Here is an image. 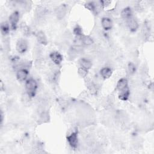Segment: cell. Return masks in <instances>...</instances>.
Returning <instances> with one entry per match:
<instances>
[{
	"label": "cell",
	"mask_w": 154,
	"mask_h": 154,
	"mask_svg": "<svg viewBox=\"0 0 154 154\" xmlns=\"http://www.w3.org/2000/svg\"><path fill=\"white\" fill-rule=\"evenodd\" d=\"M37 83L33 79H28L25 84V87L30 96H33L37 89Z\"/></svg>",
	"instance_id": "cell-1"
},
{
	"label": "cell",
	"mask_w": 154,
	"mask_h": 154,
	"mask_svg": "<svg viewBox=\"0 0 154 154\" xmlns=\"http://www.w3.org/2000/svg\"><path fill=\"white\" fill-rule=\"evenodd\" d=\"M27 49V43L24 39H20L18 40L17 45V50L20 53H24Z\"/></svg>",
	"instance_id": "cell-2"
},
{
	"label": "cell",
	"mask_w": 154,
	"mask_h": 154,
	"mask_svg": "<svg viewBox=\"0 0 154 154\" xmlns=\"http://www.w3.org/2000/svg\"><path fill=\"white\" fill-rule=\"evenodd\" d=\"M66 12L67 10L65 6H63L62 5V6H59L56 10V15L58 19H61L65 17Z\"/></svg>",
	"instance_id": "cell-3"
},
{
	"label": "cell",
	"mask_w": 154,
	"mask_h": 154,
	"mask_svg": "<svg viewBox=\"0 0 154 154\" xmlns=\"http://www.w3.org/2000/svg\"><path fill=\"white\" fill-rule=\"evenodd\" d=\"M67 141L72 147H76L78 145V137L76 133H72L67 137Z\"/></svg>",
	"instance_id": "cell-4"
},
{
	"label": "cell",
	"mask_w": 154,
	"mask_h": 154,
	"mask_svg": "<svg viewBox=\"0 0 154 154\" xmlns=\"http://www.w3.org/2000/svg\"><path fill=\"white\" fill-rule=\"evenodd\" d=\"M50 57L51 58L52 61L54 62L56 65H59L61 62L63 58L61 54L57 52H52L50 54Z\"/></svg>",
	"instance_id": "cell-5"
},
{
	"label": "cell",
	"mask_w": 154,
	"mask_h": 154,
	"mask_svg": "<svg viewBox=\"0 0 154 154\" xmlns=\"http://www.w3.org/2000/svg\"><path fill=\"white\" fill-rule=\"evenodd\" d=\"M19 15L17 12H13L10 16L9 20L13 28H15L16 25H17V23L19 21Z\"/></svg>",
	"instance_id": "cell-6"
},
{
	"label": "cell",
	"mask_w": 154,
	"mask_h": 154,
	"mask_svg": "<svg viewBox=\"0 0 154 154\" xmlns=\"http://www.w3.org/2000/svg\"><path fill=\"white\" fill-rule=\"evenodd\" d=\"M126 24L128 26V27L130 28V30L132 31H135L137 29L138 26H139V24H138L136 20L134 18H132V17L128 19H127Z\"/></svg>",
	"instance_id": "cell-7"
},
{
	"label": "cell",
	"mask_w": 154,
	"mask_h": 154,
	"mask_svg": "<svg viewBox=\"0 0 154 154\" xmlns=\"http://www.w3.org/2000/svg\"><path fill=\"white\" fill-rule=\"evenodd\" d=\"M17 78L19 81H23L26 79L28 76V72L24 69H21L17 72Z\"/></svg>",
	"instance_id": "cell-8"
},
{
	"label": "cell",
	"mask_w": 154,
	"mask_h": 154,
	"mask_svg": "<svg viewBox=\"0 0 154 154\" xmlns=\"http://www.w3.org/2000/svg\"><path fill=\"white\" fill-rule=\"evenodd\" d=\"M101 25L105 30H108L112 27V22L110 18H104L101 21Z\"/></svg>",
	"instance_id": "cell-9"
},
{
	"label": "cell",
	"mask_w": 154,
	"mask_h": 154,
	"mask_svg": "<svg viewBox=\"0 0 154 154\" xmlns=\"http://www.w3.org/2000/svg\"><path fill=\"white\" fill-rule=\"evenodd\" d=\"M36 38L40 44L43 45H46L47 44L48 41L46 37L45 33L42 32V31H39V32L38 33V34H36Z\"/></svg>",
	"instance_id": "cell-10"
},
{
	"label": "cell",
	"mask_w": 154,
	"mask_h": 154,
	"mask_svg": "<svg viewBox=\"0 0 154 154\" xmlns=\"http://www.w3.org/2000/svg\"><path fill=\"white\" fill-rule=\"evenodd\" d=\"M126 87H128V81H127V79L125 78L120 79L118 81V84H117V88L120 91V90H124Z\"/></svg>",
	"instance_id": "cell-11"
},
{
	"label": "cell",
	"mask_w": 154,
	"mask_h": 154,
	"mask_svg": "<svg viewBox=\"0 0 154 154\" xmlns=\"http://www.w3.org/2000/svg\"><path fill=\"white\" fill-rule=\"evenodd\" d=\"M112 74V71L109 67H104L100 71V75L104 78H108Z\"/></svg>",
	"instance_id": "cell-12"
},
{
	"label": "cell",
	"mask_w": 154,
	"mask_h": 154,
	"mask_svg": "<svg viewBox=\"0 0 154 154\" xmlns=\"http://www.w3.org/2000/svg\"><path fill=\"white\" fill-rule=\"evenodd\" d=\"M80 64L82 67L86 69H89L92 67V63L89 60L86 59V58H81L80 60Z\"/></svg>",
	"instance_id": "cell-13"
},
{
	"label": "cell",
	"mask_w": 154,
	"mask_h": 154,
	"mask_svg": "<svg viewBox=\"0 0 154 154\" xmlns=\"http://www.w3.org/2000/svg\"><path fill=\"white\" fill-rule=\"evenodd\" d=\"M121 15H122V18L126 19V20L131 18L132 12H131V9L129 7H126V8L124 9L121 12Z\"/></svg>",
	"instance_id": "cell-14"
},
{
	"label": "cell",
	"mask_w": 154,
	"mask_h": 154,
	"mask_svg": "<svg viewBox=\"0 0 154 154\" xmlns=\"http://www.w3.org/2000/svg\"><path fill=\"white\" fill-rule=\"evenodd\" d=\"M129 95H130L129 89L128 87H126L124 90H120V93L119 94V98L121 100H125L128 98Z\"/></svg>",
	"instance_id": "cell-15"
},
{
	"label": "cell",
	"mask_w": 154,
	"mask_h": 154,
	"mask_svg": "<svg viewBox=\"0 0 154 154\" xmlns=\"http://www.w3.org/2000/svg\"><path fill=\"white\" fill-rule=\"evenodd\" d=\"M81 40H82V43L87 46L92 45L93 44V39L90 38V37L87 36H84L81 37Z\"/></svg>",
	"instance_id": "cell-16"
},
{
	"label": "cell",
	"mask_w": 154,
	"mask_h": 154,
	"mask_svg": "<svg viewBox=\"0 0 154 154\" xmlns=\"http://www.w3.org/2000/svg\"><path fill=\"white\" fill-rule=\"evenodd\" d=\"M78 75L81 77L84 78V77H86V75H87V70L81 67L78 69Z\"/></svg>",
	"instance_id": "cell-17"
},
{
	"label": "cell",
	"mask_w": 154,
	"mask_h": 154,
	"mask_svg": "<svg viewBox=\"0 0 154 154\" xmlns=\"http://www.w3.org/2000/svg\"><path fill=\"white\" fill-rule=\"evenodd\" d=\"M48 114L47 113L43 112L40 114L39 120L42 122H46L48 120Z\"/></svg>",
	"instance_id": "cell-18"
},
{
	"label": "cell",
	"mask_w": 154,
	"mask_h": 154,
	"mask_svg": "<svg viewBox=\"0 0 154 154\" xmlns=\"http://www.w3.org/2000/svg\"><path fill=\"white\" fill-rule=\"evenodd\" d=\"M9 25L6 23H4L1 25V32L4 34L8 33L9 31Z\"/></svg>",
	"instance_id": "cell-19"
},
{
	"label": "cell",
	"mask_w": 154,
	"mask_h": 154,
	"mask_svg": "<svg viewBox=\"0 0 154 154\" xmlns=\"http://www.w3.org/2000/svg\"><path fill=\"white\" fill-rule=\"evenodd\" d=\"M21 29H22V31L24 33H25V34L26 35L30 33V28L26 25H25V24L21 26Z\"/></svg>",
	"instance_id": "cell-20"
},
{
	"label": "cell",
	"mask_w": 154,
	"mask_h": 154,
	"mask_svg": "<svg viewBox=\"0 0 154 154\" xmlns=\"http://www.w3.org/2000/svg\"><path fill=\"white\" fill-rule=\"evenodd\" d=\"M128 71L130 73H134L135 71V66L133 63H130L128 65Z\"/></svg>",
	"instance_id": "cell-21"
},
{
	"label": "cell",
	"mask_w": 154,
	"mask_h": 154,
	"mask_svg": "<svg viewBox=\"0 0 154 154\" xmlns=\"http://www.w3.org/2000/svg\"><path fill=\"white\" fill-rule=\"evenodd\" d=\"M73 32L77 36H81L82 34V30L80 27H79V26H77L75 28H74Z\"/></svg>",
	"instance_id": "cell-22"
}]
</instances>
